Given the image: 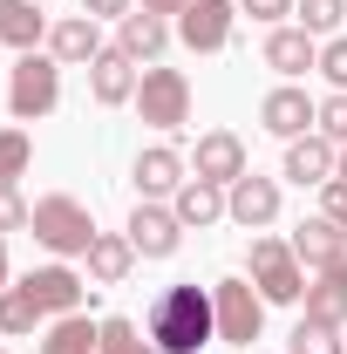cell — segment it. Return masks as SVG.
Here are the masks:
<instances>
[{
    "instance_id": "1",
    "label": "cell",
    "mask_w": 347,
    "mask_h": 354,
    "mask_svg": "<svg viewBox=\"0 0 347 354\" xmlns=\"http://www.w3.org/2000/svg\"><path fill=\"white\" fill-rule=\"evenodd\" d=\"M143 334L157 341V354H198L205 341H218V313H212V286H164L150 300Z\"/></svg>"
},
{
    "instance_id": "2",
    "label": "cell",
    "mask_w": 347,
    "mask_h": 354,
    "mask_svg": "<svg viewBox=\"0 0 347 354\" xmlns=\"http://www.w3.org/2000/svg\"><path fill=\"white\" fill-rule=\"evenodd\" d=\"M28 232L41 239L55 259H88V245H95V218H88L82 198H68V191L35 198V218H28Z\"/></svg>"
},
{
    "instance_id": "3",
    "label": "cell",
    "mask_w": 347,
    "mask_h": 354,
    "mask_svg": "<svg viewBox=\"0 0 347 354\" xmlns=\"http://www.w3.org/2000/svg\"><path fill=\"white\" fill-rule=\"evenodd\" d=\"M252 286L265 293V307H293L306 300V266L293 259V245L286 239H272V232H252Z\"/></svg>"
},
{
    "instance_id": "4",
    "label": "cell",
    "mask_w": 347,
    "mask_h": 354,
    "mask_svg": "<svg viewBox=\"0 0 347 354\" xmlns=\"http://www.w3.org/2000/svg\"><path fill=\"white\" fill-rule=\"evenodd\" d=\"M55 102H62V62H55V55H21L14 75H7V109H14V123H41Z\"/></svg>"
},
{
    "instance_id": "5",
    "label": "cell",
    "mask_w": 347,
    "mask_h": 354,
    "mask_svg": "<svg viewBox=\"0 0 347 354\" xmlns=\"http://www.w3.org/2000/svg\"><path fill=\"white\" fill-rule=\"evenodd\" d=\"M212 313H218V341H225V348H252L265 334V293L252 279H218L212 286Z\"/></svg>"
},
{
    "instance_id": "6",
    "label": "cell",
    "mask_w": 347,
    "mask_h": 354,
    "mask_svg": "<svg viewBox=\"0 0 347 354\" xmlns=\"http://www.w3.org/2000/svg\"><path fill=\"white\" fill-rule=\"evenodd\" d=\"M136 109H143L150 130H184L191 123V82H184V68H143Z\"/></svg>"
},
{
    "instance_id": "7",
    "label": "cell",
    "mask_w": 347,
    "mask_h": 354,
    "mask_svg": "<svg viewBox=\"0 0 347 354\" xmlns=\"http://www.w3.org/2000/svg\"><path fill=\"white\" fill-rule=\"evenodd\" d=\"M232 28H238V0H191V7L177 14V41L191 48V55L232 48Z\"/></svg>"
},
{
    "instance_id": "8",
    "label": "cell",
    "mask_w": 347,
    "mask_h": 354,
    "mask_svg": "<svg viewBox=\"0 0 347 354\" xmlns=\"http://www.w3.org/2000/svg\"><path fill=\"white\" fill-rule=\"evenodd\" d=\"M245 171H252V164H245V136H232V130H205V136H198V150H191V177L232 191Z\"/></svg>"
},
{
    "instance_id": "9",
    "label": "cell",
    "mask_w": 347,
    "mask_h": 354,
    "mask_svg": "<svg viewBox=\"0 0 347 354\" xmlns=\"http://www.w3.org/2000/svg\"><path fill=\"white\" fill-rule=\"evenodd\" d=\"M225 218L232 225H245V232H265V225L279 218V177H259V171H245L232 191H225Z\"/></svg>"
},
{
    "instance_id": "10",
    "label": "cell",
    "mask_w": 347,
    "mask_h": 354,
    "mask_svg": "<svg viewBox=\"0 0 347 354\" xmlns=\"http://www.w3.org/2000/svg\"><path fill=\"white\" fill-rule=\"evenodd\" d=\"M286 245H293V259H300L306 272H327V266L347 259V232H341L334 218H320V212L293 225V239H286Z\"/></svg>"
},
{
    "instance_id": "11",
    "label": "cell",
    "mask_w": 347,
    "mask_h": 354,
    "mask_svg": "<svg viewBox=\"0 0 347 354\" xmlns=\"http://www.w3.org/2000/svg\"><path fill=\"white\" fill-rule=\"evenodd\" d=\"M177 239H184V225H177V212H164L157 198H143V205L130 212V245H136V259H171Z\"/></svg>"
},
{
    "instance_id": "12",
    "label": "cell",
    "mask_w": 347,
    "mask_h": 354,
    "mask_svg": "<svg viewBox=\"0 0 347 354\" xmlns=\"http://www.w3.org/2000/svg\"><path fill=\"white\" fill-rule=\"evenodd\" d=\"M136 62L123 55V48H102L95 62H88V95L102 102V109H123V102H136Z\"/></svg>"
},
{
    "instance_id": "13",
    "label": "cell",
    "mask_w": 347,
    "mask_h": 354,
    "mask_svg": "<svg viewBox=\"0 0 347 354\" xmlns=\"http://www.w3.org/2000/svg\"><path fill=\"white\" fill-rule=\"evenodd\" d=\"M259 123H265L272 136H286V143H293V136H306L313 123H320V102H313L306 88L286 82V88H272V95L259 102Z\"/></svg>"
},
{
    "instance_id": "14",
    "label": "cell",
    "mask_w": 347,
    "mask_h": 354,
    "mask_svg": "<svg viewBox=\"0 0 347 354\" xmlns=\"http://www.w3.org/2000/svg\"><path fill=\"white\" fill-rule=\"evenodd\" d=\"M334 164H341V143H327L320 130H306V136H293V143H286V177H293L300 191H306V184L320 191V184L334 177Z\"/></svg>"
},
{
    "instance_id": "15",
    "label": "cell",
    "mask_w": 347,
    "mask_h": 354,
    "mask_svg": "<svg viewBox=\"0 0 347 354\" xmlns=\"http://www.w3.org/2000/svg\"><path fill=\"white\" fill-rule=\"evenodd\" d=\"M300 320H313V327H334V334L347 327V259H341V266H327V272L306 286V313H300Z\"/></svg>"
},
{
    "instance_id": "16",
    "label": "cell",
    "mask_w": 347,
    "mask_h": 354,
    "mask_svg": "<svg viewBox=\"0 0 347 354\" xmlns=\"http://www.w3.org/2000/svg\"><path fill=\"white\" fill-rule=\"evenodd\" d=\"M28 293L41 300V313H82V300L95 286H82L68 266H41V272H28Z\"/></svg>"
},
{
    "instance_id": "17",
    "label": "cell",
    "mask_w": 347,
    "mask_h": 354,
    "mask_svg": "<svg viewBox=\"0 0 347 354\" xmlns=\"http://www.w3.org/2000/svg\"><path fill=\"white\" fill-rule=\"evenodd\" d=\"M136 191L143 198H177V184H184V157H177L171 143H150V150H136Z\"/></svg>"
},
{
    "instance_id": "18",
    "label": "cell",
    "mask_w": 347,
    "mask_h": 354,
    "mask_svg": "<svg viewBox=\"0 0 347 354\" xmlns=\"http://www.w3.org/2000/svg\"><path fill=\"white\" fill-rule=\"evenodd\" d=\"M265 68L306 75V68H320V41H313L306 28H272V35H265Z\"/></svg>"
},
{
    "instance_id": "19",
    "label": "cell",
    "mask_w": 347,
    "mask_h": 354,
    "mask_svg": "<svg viewBox=\"0 0 347 354\" xmlns=\"http://www.w3.org/2000/svg\"><path fill=\"white\" fill-rule=\"evenodd\" d=\"M130 266H136L130 232H95V245H88V279H95V286H123Z\"/></svg>"
},
{
    "instance_id": "20",
    "label": "cell",
    "mask_w": 347,
    "mask_h": 354,
    "mask_svg": "<svg viewBox=\"0 0 347 354\" xmlns=\"http://www.w3.org/2000/svg\"><path fill=\"white\" fill-rule=\"evenodd\" d=\"M164 41H171V21H157V14H143V7L116 21V48H123L130 62H157Z\"/></svg>"
},
{
    "instance_id": "21",
    "label": "cell",
    "mask_w": 347,
    "mask_h": 354,
    "mask_svg": "<svg viewBox=\"0 0 347 354\" xmlns=\"http://www.w3.org/2000/svg\"><path fill=\"white\" fill-rule=\"evenodd\" d=\"M171 212H177V225H218L225 218V184H205V177H184L177 184V198H171Z\"/></svg>"
},
{
    "instance_id": "22",
    "label": "cell",
    "mask_w": 347,
    "mask_h": 354,
    "mask_svg": "<svg viewBox=\"0 0 347 354\" xmlns=\"http://www.w3.org/2000/svg\"><path fill=\"white\" fill-rule=\"evenodd\" d=\"M48 55H55V62H95V55H102V35H95V21H88V14H68V21H55V28H48Z\"/></svg>"
},
{
    "instance_id": "23",
    "label": "cell",
    "mask_w": 347,
    "mask_h": 354,
    "mask_svg": "<svg viewBox=\"0 0 347 354\" xmlns=\"http://www.w3.org/2000/svg\"><path fill=\"white\" fill-rule=\"evenodd\" d=\"M48 35V14L41 0H0V41L21 48V55H35V41Z\"/></svg>"
},
{
    "instance_id": "24",
    "label": "cell",
    "mask_w": 347,
    "mask_h": 354,
    "mask_svg": "<svg viewBox=\"0 0 347 354\" xmlns=\"http://www.w3.org/2000/svg\"><path fill=\"white\" fill-rule=\"evenodd\" d=\"M95 348H102V320H88V313H55L41 341V354H95Z\"/></svg>"
},
{
    "instance_id": "25",
    "label": "cell",
    "mask_w": 347,
    "mask_h": 354,
    "mask_svg": "<svg viewBox=\"0 0 347 354\" xmlns=\"http://www.w3.org/2000/svg\"><path fill=\"white\" fill-rule=\"evenodd\" d=\"M48 313H41V300H35V293H28V279H21V286H7V293H0V334H35V327H41Z\"/></svg>"
},
{
    "instance_id": "26",
    "label": "cell",
    "mask_w": 347,
    "mask_h": 354,
    "mask_svg": "<svg viewBox=\"0 0 347 354\" xmlns=\"http://www.w3.org/2000/svg\"><path fill=\"white\" fill-rule=\"evenodd\" d=\"M28 164H35V143H28V130H0V191H14V184L28 177Z\"/></svg>"
},
{
    "instance_id": "27",
    "label": "cell",
    "mask_w": 347,
    "mask_h": 354,
    "mask_svg": "<svg viewBox=\"0 0 347 354\" xmlns=\"http://www.w3.org/2000/svg\"><path fill=\"white\" fill-rule=\"evenodd\" d=\"M95 354H157V341H143L136 320H102V348Z\"/></svg>"
},
{
    "instance_id": "28",
    "label": "cell",
    "mask_w": 347,
    "mask_h": 354,
    "mask_svg": "<svg viewBox=\"0 0 347 354\" xmlns=\"http://www.w3.org/2000/svg\"><path fill=\"white\" fill-rule=\"evenodd\" d=\"M293 14H300V28H306V35L320 41V35H334V28L347 21V0H300Z\"/></svg>"
},
{
    "instance_id": "29",
    "label": "cell",
    "mask_w": 347,
    "mask_h": 354,
    "mask_svg": "<svg viewBox=\"0 0 347 354\" xmlns=\"http://www.w3.org/2000/svg\"><path fill=\"white\" fill-rule=\"evenodd\" d=\"M286 354H347V348L334 341V327H313V320H300V327H293V341H286Z\"/></svg>"
},
{
    "instance_id": "30",
    "label": "cell",
    "mask_w": 347,
    "mask_h": 354,
    "mask_svg": "<svg viewBox=\"0 0 347 354\" xmlns=\"http://www.w3.org/2000/svg\"><path fill=\"white\" fill-rule=\"evenodd\" d=\"M313 130L327 136V143H347V95H341V88L320 102V123H313Z\"/></svg>"
},
{
    "instance_id": "31",
    "label": "cell",
    "mask_w": 347,
    "mask_h": 354,
    "mask_svg": "<svg viewBox=\"0 0 347 354\" xmlns=\"http://www.w3.org/2000/svg\"><path fill=\"white\" fill-rule=\"evenodd\" d=\"M320 75H327V82L347 95V35H334V41L320 48Z\"/></svg>"
},
{
    "instance_id": "32",
    "label": "cell",
    "mask_w": 347,
    "mask_h": 354,
    "mask_svg": "<svg viewBox=\"0 0 347 354\" xmlns=\"http://www.w3.org/2000/svg\"><path fill=\"white\" fill-rule=\"evenodd\" d=\"M320 218H334L347 232V177H327V184H320Z\"/></svg>"
},
{
    "instance_id": "33",
    "label": "cell",
    "mask_w": 347,
    "mask_h": 354,
    "mask_svg": "<svg viewBox=\"0 0 347 354\" xmlns=\"http://www.w3.org/2000/svg\"><path fill=\"white\" fill-rule=\"evenodd\" d=\"M28 218H35V205L21 191H0V232H28Z\"/></svg>"
},
{
    "instance_id": "34",
    "label": "cell",
    "mask_w": 347,
    "mask_h": 354,
    "mask_svg": "<svg viewBox=\"0 0 347 354\" xmlns=\"http://www.w3.org/2000/svg\"><path fill=\"white\" fill-rule=\"evenodd\" d=\"M300 0H238V14H252V21H286Z\"/></svg>"
},
{
    "instance_id": "35",
    "label": "cell",
    "mask_w": 347,
    "mask_h": 354,
    "mask_svg": "<svg viewBox=\"0 0 347 354\" xmlns=\"http://www.w3.org/2000/svg\"><path fill=\"white\" fill-rule=\"evenodd\" d=\"M88 21H123V14H136V0H82Z\"/></svg>"
},
{
    "instance_id": "36",
    "label": "cell",
    "mask_w": 347,
    "mask_h": 354,
    "mask_svg": "<svg viewBox=\"0 0 347 354\" xmlns=\"http://www.w3.org/2000/svg\"><path fill=\"white\" fill-rule=\"evenodd\" d=\"M136 7H143V14H157V21H171V14H184L191 0H136Z\"/></svg>"
},
{
    "instance_id": "37",
    "label": "cell",
    "mask_w": 347,
    "mask_h": 354,
    "mask_svg": "<svg viewBox=\"0 0 347 354\" xmlns=\"http://www.w3.org/2000/svg\"><path fill=\"white\" fill-rule=\"evenodd\" d=\"M0 293H7V232H0Z\"/></svg>"
},
{
    "instance_id": "38",
    "label": "cell",
    "mask_w": 347,
    "mask_h": 354,
    "mask_svg": "<svg viewBox=\"0 0 347 354\" xmlns=\"http://www.w3.org/2000/svg\"><path fill=\"white\" fill-rule=\"evenodd\" d=\"M334 177H347V143H341V164H334Z\"/></svg>"
},
{
    "instance_id": "39",
    "label": "cell",
    "mask_w": 347,
    "mask_h": 354,
    "mask_svg": "<svg viewBox=\"0 0 347 354\" xmlns=\"http://www.w3.org/2000/svg\"><path fill=\"white\" fill-rule=\"evenodd\" d=\"M41 7H48V0H41Z\"/></svg>"
}]
</instances>
